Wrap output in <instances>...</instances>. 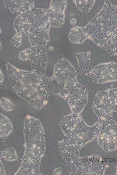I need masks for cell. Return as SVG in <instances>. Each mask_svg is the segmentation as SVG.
I'll return each instance as SVG.
<instances>
[{"label":"cell","mask_w":117,"mask_h":175,"mask_svg":"<svg viewBox=\"0 0 117 175\" xmlns=\"http://www.w3.org/2000/svg\"><path fill=\"white\" fill-rule=\"evenodd\" d=\"M6 72L13 91L38 111L43 108L48 96L46 86L48 77L41 76L31 69H18L5 61Z\"/></svg>","instance_id":"cell-1"},{"label":"cell","mask_w":117,"mask_h":175,"mask_svg":"<svg viewBox=\"0 0 117 175\" xmlns=\"http://www.w3.org/2000/svg\"><path fill=\"white\" fill-rule=\"evenodd\" d=\"M23 133L25 149L19 161V168L15 175H41V159L46 150V135L41 120L27 115L24 119Z\"/></svg>","instance_id":"cell-2"},{"label":"cell","mask_w":117,"mask_h":175,"mask_svg":"<svg viewBox=\"0 0 117 175\" xmlns=\"http://www.w3.org/2000/svg\"><path fill=\"white\" fill-rule=\"evenodd\" d=\"M88 39L104 48L107 42L117 32V7L105 0L102 9L85 27Z\"/></svg>","instance_id":"cell-3"},{"label":"cell","mask_w":117,"mask_h":175,"mask_svg":"<svg viewBox=\"0 0 117 175\" xmlns=\"http://www.w3.org/2000/svg\"><path fill=\"white\" fill-rule=\"evenodd\" d=\"M77 70L71 62L63 56L54 66L53 74L49 77L50 83L55 90L68 89L77 81Z\"/></svg>","instance_id":"cell-4"},{"label":"cell","mask_w":117,"mask_h":175,"mask_svg":"<svg viewBox=\"0 0 117 175\" xmlns=\"http://www.w3.org/2000/svg\"><path fill=\"white\" fill-rule=\"evenodd\" d=\"M70 175H103L106 167L103 158L95 154L74 158L66 163Z\"/></svg>","instance_id":"cell-5"},{"label":"cell","mask_w":117,"mask_h":175,"mask_svg":"<svg viewBox=\"0 0 117 175\" xmlns=\"http://www.w3.org/2000/svg\"><path fill=\"white\" fill-rule=\"evenodd\" d=\"M97 133L99 145L106 152L117 148V124L112 118L110 120L99 119Z\"/></svg>","instance_id":"cell-6"},{"label":"cell","mask_w":117,"mask_h":175,"mask_svg":"<svg viewBox=\"0 0 117 175\" xmlns=\"http://www.w3.org/2000/svg\"><path fill=\"white\" fill-rule=\"evenodd\" d=\"M98 129L97 123L92 126H88L81 117L64 136L81 148L95 138L97 135Z\"/></svg>","instance_id":"cell-7"},{"label":"cell","mask_w":117,"mask_h":175,"mask_svg":"<svg viewBox=\"0 0 117 175\" xmlns=\"http://www.w3.org/2000/svg\"><path fill=\"white\" fill-rule=\"evenodd\" d=\"M88 96L86 88L78 82L71 89L65 100L73 113L79 114L88 104Z\"/></svg>","instance_id":"cell-8"},{"label":"cell","mask_w":117,"mask_h":175,"mask_svg":"<svg viewBox=\"0 0 117 175\" xmlns=\"http://www.w3.org/2000/svg\"><path fill=\"white\" fill-rule=\"evenodd\" d=\"M95 84L117 80V63L110 62L96 65L89 76Z\"/></svg>","instance_id":"cell-9"},{"label":"cell","mask_w":117,"mask_h":175,"mask_svg":"<svg viewBox=\"0 0 117 175\" xmlns=\"http://www.w3.org/2000/svg\"><path fill=\"white\" fill-rule=\"evenodd\" d=\"M28 60L30 62L31 69L38 75H45L47 61L46 46H31L29 48Z\"/></svg>","instance_id":"cell-10"},{"label":"cell","mask_w":117,"mask_h":175,"mask_svg":"<svg viewBox=\"0 0 117 175\" xmlns=\"http://www.w3.org/2000/svg\"><path fill=\"white\" fill-rule=\"evenodd\" d=\"M99 119L110 120L112 118V111L109 102L106 90L98 91L91 106Z\"/></svg>","instance_id":"cell-11"},{"label":"cell","mask_w":117,"mask_h":175,"mask_svg":"<svg viewBox=\"0 0 117 175\" xmlns=\"http://www.w3.org/2000/svg\"><path fill=\"white\" fill-rule=\"evenodd\" d=\"M66 0H52L47 10L51 27L58 28L62 27L65 22V10L67 5Z\"/></svg>","instance_id":"cell-12"},{"label":"cell","mask_w":117,"mask_h":175,"mask_svg":"<svg viewBox=\"0 0 117 175\" xmlns=\"http://www.w3.org/2000/svg\"><path fill=\"white\" fill-rule=\"evenodd\" d=\"M31 26L49 29L51 27L47 10L37 9L33 6L29 10L22 14Z\"/></svg>","instance_id":"cell-13"},{"label":"cell","mask_w":117,"mask_h":175,"mask_svg":"<svg viewBox=\"0 0 117 175\" xmlns=\"http://www.w3.org/2000/svg\"><path fill=\"white\" fill-rule=\"evenodd\" d=\"M49 29L31 26L27 35L31 46H46L49 40Z\"/></svg>","instance_id":"cell-14"},{"label":"cell","mask_w":117,"mask_h":175,"mask_svg":"<svg viewBox=\"0 0 117 175\" xmlns=\"http://www.w3.org/2000/svg\"><path fill=\"white\" fill-rule=\"evenodd\" d=\"M6 8H8L12 13L17 15L29 10L34 6V0H4Z\"/></svg>","instance_id":"cell-15"},{"label":"cell","mask_w":117,"mask_h":175,"mask_svg":"<svg viewBox=\"0 0 117 175\" xmlns=\"http://www.w3.org/2000/svg\"><path fill=\"white\" fill-rule=\"evenodd\" d=\"M75 55L78 62V73L80 74L89 76L92 70V62L90 52H76Z\"/></svg>","instance_id":"cell-16"},{"label":"cell","mask_w":117,"mask_h":175,"mask_svg":"<svg viewBox=\"0 0 117 175\" xmlns=\"http://www.w3.org/2000/svg\"><path fill=\"white\" fill-rule=\"evenodd\" d=\"M68 38L71 43L79 44L88 38L85 27L76 26L72 27L69 33Z\"/></svg>","instance_id":"cell-17"},{"label":"cell","mask_w":117,"mask_h":175,"mask_svg":"<svg viewBox=\"0 0 117 175\" xmlns=\"http://www.w3.org/2000/svg\"><path fill=\"white\" fill-rule=\"evenodd\" d=\"M13 26L16 34L22 36L28 35L31 27L26 18L22 15H17L14 20Z\"/></svg>","instance_id":"cell-18"},{"label":"cell","mask_w":117,"mask_h":175,"mask_svg":"<svg viewBox=\"0 0 117 175\" xmlns=\"http://www.w3.org/2000/svg\"><path fill=\"white\" fill-rule=\"evenodd\" d=\"M13 130V124L7 117L1 113L0 114V139L7 138Z\"/></svg>","instance_id":"cell-19"},{"label":"cell","mask_w":117,"mask_h":175,"mask_svg":"<svg viewBox=\"0 0 117 175\" xmlns=\"http://www.w3.org/2000/svg\"><path fill=\"white\" fill-rule=\"evenodd\" d=\"M77 9L83 14L86 15L90 11L94 5V0H74Z\"/></svg>","instance_id":"cell-20"},{"label":"cell","mask_w":117,"mask_h":175,"mask_svg":"<svg viewBox=\"0 0 117 175\" xmlns=\"http://www.w3.org/2000/svg\"><path fill=\"white\" fill-rule=\"evenodd\" d=\"M103 48L107 50L109 56H117V32L107 42Z\"/></svg>","instance_id":"cell-21"},{"label":"cell","mask_w":117,"mask_h":175,"mask_svg":"<svg viewBox=\"0 0 117 175\" xmlns=\"http://www.w3.org/2000/svg\"><path fill=\"white\" fill-rule=\"evenodd\" d=\"M109 102L112 112H117V88L106 90Z\"/></svg>","instance_id":"cell-22"},{"label":"cell","mask_w":117,"mask_h":175,"mask_svg":"<svg viewBox=\"0 0 117 175\" xmlns=\"http://www.w3.org/2000/svg\"><path fill=\"white\" fill-rule=\"evenodd\" d=\"M3 157L5 160L9 162L16 161L18 158L15 148L11 147L0 152V158Z\"/></svg>","instance_id":"cell-23"},{"label":"cell","mask_w":117,"mask_h":175,"mask_svg":"<svg viewBox=\"0 0 117 175\" xmlns=\"http://www.w3.org/2000/svg\"><path fill=\"white\" fill-rule=\"evenodd\" d=\"M0 106L5 111H10L14 110L15 107L13 102L10 99L4 97H1L0 99Z\"/></svg>","instance_id":"cell-24"},{"label":"cell","mask_w":117,"mask_h":175,"mask_svg":"<svg viewBox=\"0 0 117 175\" xmlns=\"http://www.w3.org/2000/svg\"><path fill=\"white\" fill-rule=\"evenodd\" d=\"M22 38V36L15 34L14 37L10 40V41L13 46L18 48L21 44Z\"/></svg>","instance_id":"cell-25"},{"label":"cell","mask_w":117,"mask_h":175,"mask_svg":"<svg viewBox=\"0 0 117 175\" xmlns=\"http://www.w3.org/2000/svg\"><path fill=\"white\" fill-rule=\"evenodd\" d=\"M29 50V48H26L21 52L18 56L19 58L23 61L28 60Z\"/></svg>","instance_id":"cell-26"},{"label":"cell","mask_w":117,"mask_h":175,"mask_svg":"<svg viewBox=\"0 0 117 175\" xmlns=\"http://www.w3.org/2000/svg\"><path fill=\"white\" fill-rule=\"evenodd\" d=\"M63 172L62 168L58 167L54 169L52 172V174L55 175H60Z\"/></svg>","instance_id":"cell-27"},{"label":"cell","mask_w":117,"mask_h":175,"mask_svg":"<svg viewBox=\"0 0 117 175\" xmlns=\"http://www.w3.org/2000/svg\"><path fill=\"white\" fill-rule=\"evenodd\" d=\"M5 169L3 165L0 160V175H5Z\"/></svg>","instance_id":"cell-28"},{"label":"cell","mask_w":117,"mask_h":175,"mask_svg":"<svg viewBox=\"0 0 117 175\" xmlns=\"http://www.w3.org/2000/svg\"><path fill=\"white\" fill-rule=\"evenodd\" d=\"M70 24L72 25H74L76 23V20L75 18L72 19L70 21Z\"/></svg>","instance_id":"cell-29"},{"label":"cell","mask_w":117,"mask_h":175,"mask_svg":"<svg viewBox=\"0 0 117 175\" xmlns=\"http://www.w3.org/2000/svg\"><path fill=\"white\" fill-rule=\"evenodd\" d=\"M116 169L115 174L117 175V166L116 167Z\"/></svg>","instance_id":"cell-30"}]
</instances>
